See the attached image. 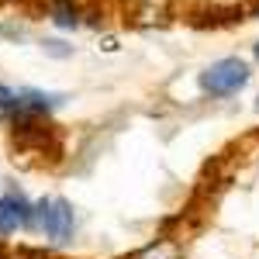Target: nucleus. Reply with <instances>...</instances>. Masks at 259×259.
<instances>
[{"instance_id":"obj_4","label":"nucleus","mask_w":259,"mask_h":259,"mask_svg":"<svg viewBox=\"0 0 259 259\" xmlns=\"http://www.w3.org/2000/svg\"><path fill=\"white\" fill-rule=\"evenodd\" d=\"M62 104V94H41V90H21L14 94V104L11 111L14 114H49L52 107Z\"/></svg>"},{"instance_id":"obj_5","label":"nucleus","mask_w":259,"mask_h":259,"mask_svg":"<svg viewBox=\"0 0 259 259\" xmlns=\"http://www.w3.org/2000/svg\"><path fill=\"white\" fill-rule=\"evenodd\" d=\"M135 259H183V252H180L177 242H152V245H145Z\"/></svg>"},{"instance_id":"obj_3","label":"nucleus","mask_w":259,"mask_h":259,"mask_svg":"<svg viewBox=\"0 0 259 259\" xmlns=\"http://www.w3.org/2000/svg\"><path fill=\"white\" fill-rule=\"evenodd\" d=\"M31 225V204L21 194H4L0 197V235H14L18 228Z\"/></svg>"},{"instance_id":"obj_6","label":"nucleus","mask_w":259,"mask_h":259,"mask_svg":"<svg viewBox=\"0 0 259 259\" xmlns=\"http://www.w3.org/2000/svg\"><path fill=\"white\" fill-rule=\"evenodd\" d=\"M52 14H56V24H59V28H76V24H80V18H76V7H69V4H56V11H52Z\"/></svg>"},{"instance_id":"obj_2","label":"nucleus","mask_w":259,"mask_h":259,"mask_svg":"<svg viewBox=\"0 0 259 259\" xmlns=\"http://www.w3.org/2000/svg\"><path fill=\"white\" fill-rule=\"evenodd\" d=\"M38 225L41 232H45V239L52 242V245H66V242L73 239V204L62 197H49L38 204Z\"/></svg>"},{"instance_id":"obj_8","label":"nucleus","mask_w":259,"mask_h":259,"mask_svg":"<svg viewBox=\"0 0 259 259\" xmlns=\"http://www.w3.org/2000/svg\"><path fill=\"white\" fill-rule=\"evenodd\" d=\"M256 59H259V45H256Z\"/></svg>"},{"instance_id":"obj_7","label":"nucleus","mask_w":259,"mask_h":259,"mask_svg":"<svg viewBox=\"0 0 259 259\" xmlns=\"http://www.w3.org/2000/svg\"><path fill=\"white\" fill-rule=\"evenodd\" d=\"M45 52H49V56H56V59L73 56V49H69V45H62V41H45Z\"/></svg>"},{"instance_id":"obj_1","label":"nucleus","mask_w":259,"mask_h":259,"mask_svg":"<svg viewBox=\"0 0 259 259\" xmlns=\"http://www.w3.org/2000/svg\"><path fill=\"white\" fill-rule=\"evenodd\" d=\"M249 83V66L242 59H218L200 73V90L211 97H232Z\"/></svg>"}]
</instances>
